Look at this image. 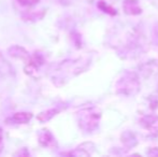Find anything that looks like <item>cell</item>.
Segmentation results:
<instances>
[{
    "label": "cell",
    "instance_id": "6da1fadb",
    "mask_svg": "<svg viewBox=\"0 0 158 157\" xmlns=\"http://www.w3.org/2000/svg\"><path fill=\"white\" fill-rule=\"evenodd\" d=\"M43 63H44L43 56H42L41 54H39V53H35L33 56L29 59V61H28V64L25 67L26 73L32 76L33 72L38 71V69L43 65Z\"/></svg>",
    "mask_w": 158,
    "mask_h": 157
},
{
    "label": "cell",
    "instance_id": "7a4b0ae2",
    "mask_svg": "<svg viewBox=\"0 0 158 157\" xmlns=\"http://www.w3.org/2000/svg\"><path fill=\"white\" fill-rule=\"evenodd\" d=\"M39 143L44 147H56V141H55L53 134L48 129H42L38 134Z\"/></svg>",
    "mask_w": 158,
    "mask_h": 157
},
{
    "label": "cell",
    "instance_id": "3957f363",
    "mask_svg": "<svg viewBox=\"0 0 158 157\" xmlns=\"http://www.w3.org/2000/svg\"><path fill=\"white\" fill-rule=\"evenodd\" d=\"M31 118H32L31 113H28V112H19V113L14 114L9 121H12L13 123H16V124H26Z\"/></svg>",
    "mask_w": 158,
    "mask_h": 157
},
{
    "label": "cell",
    "instance_id": "277c9868",
    "mask_svg": "<svg viewBox=\"0 0 158 157\" xmlns=\"http://www.w3.org/2000/svg\"><path fill=\"white\" fill-rule=\"evenodd\" d=\"M10 52V55L15 58H21V59H27L28 58V53L26 52V50H22V52H17V48L16 46H12V48L9 50Z\"/></svg>",
    "mask_w": 158,
    "mask_h": 157
},
{
    "label": "cell",
    "instance_id": "5b68a950",
    "mask_svg": "<svg viewBox=\"0 0 158 157\" xmlns=\"http://www.w3.org/2000/svg\"><path fill=\"white\" fill-rule=\"evenodd\" d=\"M57 112H59L57 109H52V110H48V111L42 112V113H40L39 115H38V119L41 122H46V121H48V119L52 118Z\"/></svg>",
    "mask_w": 158,
    "mask_h": 157
},
{
    "label": "cell",
    "instance_id": "8992f818",
    "mask_svg": "<svg viewBox=\"0 0 158 157\" xmlns=\"http://www.w3.org/2000/svg\"><path fill=\"white\" fill-rule=\"evenodd\" d=\"M8 69H11V67L8 65V64L4 61V59L2 58V56L0 55V73H6L8 72Z\"/></svg>",
    "mask_w": 158,
    "mask_h": 157
},
{
    "label": "cell",
    "instance_id": "52a82bcc",
    "mask_svg": "<svg viewBox=\"0 0 158 157\" xmlns=\"http://www.w3.org/2000/svg\"><path fill=\"white\" fill-rule=\"evenodd\" d=\"M19 2V4L22 6H35L40 0H17Z\"/></svg>",
    "mask_w": 158,
    "mask_h": 157
},
{
    "label": "cell",
    "instance_id": "ba28073f",
    "mask_svg": "<svg viewBox=\"0 0 158 157\" xmlns=\"http://www.w3.org/2000/svg\"><path fill=\"white\" fill-rule=\"evenodd\" d=\"M1 147H2V130L0 128V151H1Z\"/></svg>",
    "mask_w": 158,
    "mask_h": 157
}]
</instances>
